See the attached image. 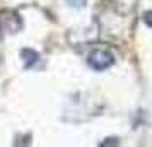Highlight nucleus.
Returning a JSON list of instances; mask_svg holds the SVG:
<instances>
[{
  "label": "nucleus",
  "mask_w": 152,
  "mask_h": 147,
  "mask_svg": "<svg viewBox=\"0 0 152 147\" xmlns=\"http://www.w3.org/2000/svg\"><path fill=\"white\" fill-rule=\"evenodd\" d=\"M21 56H22V60H24V67H26V69H31V67L38 62V58H39L38 53L31 48H24L21 51Z\"/></svg>",
  "instance_id": "2"
},
{
  "label": "nucleus",
  "mask_w": 152,
  "mask_h": 147,
  "mask_svg": "<svg viewBox=\"0 0 152 147\" xmlns=\"http://www.w3.org/2000/svg\"><path fill=\"white\" fill-rule=\"evenodd\" d=\"M144 21H145V24H147V26H151V28H152V10H151V12H147V14H145Z\"/></svg>",
  "instance_id": "3"
},
{
  "label": "nucleus",
  "mask_w": 152,
  "mask_h": 147,
  "mask_svg": "<svg viewBox=\"0 0 152 147\" xmlns=\"http://www.w3.org/2000/svg\"><path fill=\"white\" fill-rule=\"evenodd\" d=\"M70 5H74V7H80V5H84V2L86 0H69Z\"/></svg>",
  "instance_id": "4"
},
{
  "label": "nucleus",
  "mask_w": 152,
  "mask_h": 147,
  "mask_svg": "<svg viewBox=\"0 0 152 147\" xmlns=\"http://www.w3.org/2000/svg\"><path fill=\"white\" fill-rule=\"evenodd\" d=\"M115 62V56L113 53L110 51H106V50H96V51H92L87 58V63H89L91 67L94 70H104L111 67Z\"/></svg>",
  "instance_id": "1"
}]
</instances>
